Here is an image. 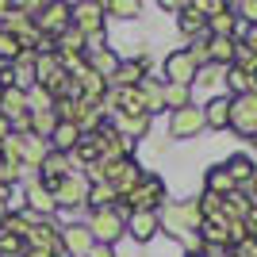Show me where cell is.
<instances>
[{"label":"cell","mask_w":257,"mask_h":257,"mask_svg":"<svg viewBox=\"0 0 257 257\" xmlns=\"http://www.w3.org/2000/svg\"><path fill=\"white\" fill-rule=\"evenodd\" d=\"M158 226L169 230L173 238H188V234L200 238V226H204L200 204H196V200H188V204H165L158 211Z\"/></svg>","instance_id":"6da1fadb"},{"label":"cell","mask_w":257,"mask_h":257,"mask_svg":"<svg viewBox=\"0 0 257 257\" xmlns=\"http://www.w3.org/2000/svg\"><path fill=\"white\" fill-rule=\"evenodd\" d=\"M115 207L123 215H131V211H161V207H165V184H161V177H150V173H146L135 192L119 196Z\"/></svg>","instance_id":"7a4b0ae2"},{"label":"cell","mask_w":257,"mask_h":257,"mask_svg":"<svg viewBox=\"0 0 257 257\" xmlns=\"http://www.w3.org/2000/svg\"><path fill=\"white\" fill-rule=\"evenodd\" d=\"M88 234L92 242L100 246H115L119 238L127 234V215L119 211V207H96V211H88Z\"/></svg>","instance_id":"3957f363"},{"label":"cell","mask_w":257,"mask_h":257,"mask_svg":"<svg viewBox=\"0 0 257 257\" xmlns=\"http://www.w3.org/2000/svg\"><path fill=\"white\" fill-rule=\"evenodd\" d=\"M50 192H54V204L62 207V211H77V207L88 204V177L85 173H69L65 181L54 184Z\"/></svg>","instance_id":"277c9868"},{"label":"cell","mask_w":257,"mask_h":257,"mask_svg":"<svg viewBox=\"0 0 257 257\" xmlns=\"http://www.w3.org/2000/svg\"><path fill=\"white\" fill-rule=\"evenodd\" d=\"M230 131H238L242 139L257 142V92L230 96Z\"/></svg>","instance_id":"5b68a950"},{"label":"cell","mask_w":257,"mask_h":257,"mask_svg":"<svg viewBox=\"0 0 257 257\" xmlns=\"http://www.w3.org/2000/svg\"><path fill=\"white\" fill-rule=\"evenodd\" d=\"M92 142H96V150H100V161H127L131 154H135V142L123 139L111 123H104V127L92 135Z\"/></svg>","instance_id":"8992f818"},{"label":"cell","mask_w":257,"mask_h":257,"mask_svg":"<svg viewBox=\"0 0 257 257\" xmlns=\"http://www.w3.org/2000/svg\"><path fill=\"white\" fill-rule=\"evenodd\" d=\"M31 20L43 39H58L62 31H69V4H39Z\"/></svg>","instance_id":"52a82bcc"},{"label":"cell","mask_w":257,"mask_h":257,"mask_svg":"<svg viewBox=\"0 0 257 257\" xmlns=\"http://www.w3.org/2000/svg\"><path fill=\"white\" fill-rule=\"evenodd\" d=\"M23 211L31 215V219H50V215L58 211L54 192L39 181V177H31V181H27V188H23Z\"/></svg>","instance_id":"ba28073f"},{"label":"cell","mask_w":257,"mask_h":257,"mask_svg":"<svg viewBox=\"0 0 257 257\" xmlns=\"http://www.w3.org/2000/svg\"><path fill=\"white\" fill-rule=\"evenodd\" d=\"M204 127H207L204 107H196V104H188V107H181V111L169 115V139H196Z\"/></svg>","instance_id":"9c48e42d"},{"label":"cell","mask_w":257,"mask_h":257,"mask_svg":"<svg viewBox=\"0 0 257 257\" xmlns=\"http://www.w3.org/2000/svg\"><path fill=\"white\" fill-rule=\"evenodd\" d=\"M196 73H200V65L192 62V54L188 50H173L169 58H165V85H192Z\"/></svg>","instance_id":"30bf717a"},{"label":"cell","mask_w":257,"mask_h":257,"mask_svg":"<svg viewBox=\"0 0 257 257\" xmlns=\"http://www.w3.org/2000/svg\"><path fill=\"white\" fill-rule=\"evenodd\" d=\"M69 27H77L81 35L104 31V8L100 4H69Z\"/></svg>","instance_id":"8fae6325"},{"label":"cell","mask_w":257,"mask_h":257,"mask_svg":"<svg viewBox=\"0 0 257 257\" xmlns=\"http://www.w3.org/2000/svg\"><path fill=\"white\" fill-rule=\"evenodd\" d=\"M226 173H230V181H234V188L242 192H257V165H253V158H246V154H234V158L223 165Z\"/></svg>","instance_id":"7c38bea8"},{"label":"cell","mask_w":257,"mask_h":257,"mask_svg":"<svg viewBox=\"0 0 257 257\" xmlns=\"http://www.w3.org/2000/svg\"><path fill=\"white\" fill-rule=\"evenodd\" d=\"M69 173H73V161L65 158V154L50 150V154H46V161L39 165V173H35V177H39V181H43L46 188H54V184H58V181H65Z\"/></svg>","instance_id":"4fadbf2b"},{"label":"cell","mask_w":257,"mask_h":257,"mask_svg":"<svg viewBox=\"0 0 257 257\" xmlns=\"http://www.w3.org/2000/svg\"><path fill=\"white\" fill-rule=\"evenodd\" d=\"M142 77H146V58H135V62H119V69L107 77V88H139Z\"/></svg>","instance_id":"5bb4252c"},{"label":"cell","mask_w":257,"mask_h":257,"mask_svg":"<svg viewBox=\"0 0 257 257\" xmlns=\"http://www.w3.org/2000/svg\"><path fill=\"white\" fill-rule=\"evenodd\" d=\"M58 238H62V246L69 249V257H85L88 249H92V234H88L85 223H69L58 230Z\"/></svg>","instance_id":"9a60e30c"},{"label":"cell","mask_w":257,"mask_h":257,"mask_svg":"<svg viewBox=\"0 0 257 257\" xmlns=\"http://www.w3.org/2000/svg\"><path fill=\"white\" fill-rule=\"evenodd\" d=\"M161 226H158V211H131L127 215V234L135 238V242H150L154 234H158Z\"/></svg>","instance_id":"2e32d148"},{"label":"cell","mask_w":257,"mask_h":257,"mask_svg":"<svg viewBox=\"0 0 257 257\" xmlns=\"http://www.w3.org/2000/svg\"><path fill=\"white\" fill-rule=\"evenodd\" d=\"M0 115L4 119H23V115H31L27 111V92H23L20 85H12V88H0Z\"/></svg>","instance_id":"e0dca14e"},{"label":"cell","mask_w":257,"mask_h":257,"mask_svg":"<svg viewBox=\"0 0 257 257\" xmlns=\"http://www.w3.org/2000/svg\"><path fill=\"white\" fill-rule=\"evenodd\" d=\"M204 123L211 131H226L230 127V96H211L204 104Z\"/></svg>","instance_id":"ac0fdd59"},{"label":"cell","mask_w":257,"mask_h":257,"mask_svg":"<svg viewBox=\"0 0 257 257\" xmlns=\"http://www.w3.org/2000/svg\"><path fill=\"white\" fill-rule=\"evenodd\" d=\"M54 242H58V226H54L50 219H35L31 234H27V249H46V253H50Z\"/></svg>","instance_id":"d6986e66"},{"label":"cell","mask_w":257,"mask_h":257,"mask_svg":"<svg viewBox=\"0 0 257 257\" xmlns=\"http://www.w3.org/2000/svg\"><path fill=\"white\" fill-rule=\"evenodd\" d=\"M111 127H115L123 139L139 142V139H146V135H150V115H115V123H111Z\"/></svg>","instance_id":"ffe728a7"},{"label":"cell","mask_w":257,"mask_h":257,"mask_svg":"<svg viewBox=\"0 0 257 257\" xmlns=\"http://www.w3.org/2000/svg\"><path fill=\"white\" fill-rule=\"evenodd\" d=\"M46 154H50V142L46 139H35V135H23V169L27 173H39V165L46 161Z\"/></svg>","instance_id":"44dd1931"},{"label":"cell","mask_w":257,"mask_h":257,"mask_svg":"<svg viewBox=\"0 0 257 257\" xmlns=\"http://www.w3.org/2000/svg\"><path fill=\"white\" fill-rule=\"evenodd\" d=\"M207 54H211V65L230 69V65H234V54H238V43L234 39H207Z\"/></svg>","instance_id":"7402d4cb"},{"label":"cell","mask_w":257,"mask_h":257,"mask_svg":"<svg viewBox=\"0 0 257 257\" xmlns=\"http://www.w3.org/2000/svg\"><path fill=\"white\" fill-rule=\"evenodd\" d=\"M207 31H211V39H234V31H238L234 8H223L219 16H211V20H207Z\"/></svg>","instance_id":"603a6c76"},{"label":"cell","mask_w":257,"mask_h":257,"mask_svg":"<svg viewBox=\"0 0 257 257\" xmlns=\"http://www.w3.org/2000/svg\"><path fill=\"white\" fill-rule=\"evenodd\" d=\"M62 73V58L58 54H35V85H50Z\"/></svg>","instance_id":"cb8c5ba5"},{"label":"cell","mask_w":257,"mask_h":257,"mask_svg":"<svg viewBox=\"0 0 257 257\" xmlns=\"http://www.w3.org/2000/svg\"><path fill=\"white\" fill-rule=\"evenodd\" d=\"M31 223H35V219H31L27 211H8L4 219H0V230H4V234H12V238H23V242H27Z\"/></svg>","instance_id":"d4e9b609"},{"label":"cell","mask_w":257,"mask_h":257,"mask_svg":"<svg viewBox=\"0 0 257 257\" xmlns=\"http://www.w3.org/2000/svg\"><path fill=\"white\" fill-rule=\"evenodd\" d=\"M204 184H207V192H211V196H230V192H238L234 181H230V173H226L223 165H211V169H207V177H204Z\"/></svg>","instance_id":"484cf974"},{"label":"cell","mask_w":257,"mask_h":257,"mask_svg":"<svg viewBox=\"0 0 257 257\" xmlns=\"http://www.w3.org/2000/svg\"><path fill=\"white\" fill-rule=\"evenodd\" d=\"M181 31L188 35V39H196L200 31H207V16L200 12V4H184V12H181Z\"/></svg>","instance_id":"4316f807"},{"label":"cell","mask_w":257,"mask_h":257,"mask_svg":"<svg viewBox=\"0 0 257 257\" xmlns=\"http://www.w3.org/2000/svg\"><path fill=\"white\" fill-rule=\"evenodd\" d=\"M115 204H119V192L107 181L88 184V207H92V211H96V207H115Z\"/></svg>","instance_id":"83f0119b"},{"label":"cell","mask_w":257,"mask_h":257,"mask_svg":"<svg viewBox=\"0 0 257 257\" xmlns=\"http://www.w3.org/2000/svg\"><path fill=\"white\" fill-rule=\"evenodd\" d=\"M161 100H165L169 111H181V107L192 104V92H188L184 85H161Z\"/></svg>","instance_id":"f1b7e54d"},{"label":"cell","mask_w":257,"mask_h":257,"mask_svg":"<svg viewBox=\"0 0 257 257\" xmlns=\"http://www.w3.org/2000/svg\"><path fill=\"white\" fill-rule=\"evenodd\" d=\"M54 127H58V115H54V111H31V131H27V135H35V139H46V142H50Z\"/></svg>","instance_id":"f546056e"},{"label":"cell","mask_w":257,"mask_h":257,"mask_svg":"<svg viewBox=\"0 0 257 257\" xmlns=\"http://www.w3.org/2000/svg\"><path fill=\"white\" fill-rule=\"evenodd\" d=\"M85 62H88V69H92V73H100L104 81H107V77H111V73L119 69V58L111 54V46H107L104 54H92V58H85Z\"/></svg>","instance_id":"4dcf8cb0"},{"label":"cell","mask_w":257,"mask_h":257,"mask_svg":"<svg viewBox=\"0 0 257 257\" xmlns=\"http://www.w3.org/2000/svg\"><path fill=\"white\" fill-rule=\"evenodd\" d=\"M100 8H104L107 16H119V20H139L142 16L139 0H107V4H100Z\"/></svg>","instance_id":"1f68e13d"},{"label":"cell","mask_w":257,"mask_h":257,"mask_svg":"<svg viewBox=\"0 0 257 257\" xmlns=\"http://www.w3.org/2000/svg\"><path fill=\"white\" fill-rule=\"evenodd\" d=\"M27 111H54V96L46 92L43 85L27 88Z\"/></svg>","instance_id":"d6a6232c"},{"label":"cell","mask_w":257,"mask_h":257,"mask_svg":"<svg viewBox=\"0 0 257 257\" xmlns=\"http://www.w3.org/2000/svg\"><path fill=\"white\" fill-rule=\"evenodd\" d=\"M226 85H230V92H234V96H246V92H253V77H246L242 69H234V65H230V69H226Z\"/></svg>","instance_id":"836d02e7"},{"label":"cell","mask_w":257,"mask_h":257,"mask_svg":"<svg viewBox=\"0 0 257 257\" xmlns=\"http://www.w3.org/2000/svg\"><path fill=\"white\" fill-rule=\"evenodd\" d=\"M27 253V242L23 238H12V234H4L0 230V257H23Z\"/></svg>","instance_id":"e575fe53"},{"label":"cell","mask_w":257,"mask_h":257,"mask_svg":"<svg viewBox=\"0 0 257 257\" xmlns=\"http://www.w3.org/2000/svg\"><path fill=\"white\" fill-rule=\"evenodd\" d=\"M188 54H192V62L204 69V65H211V54H207V39H196L192 46H188Z\"/></svg>","instance_id":"d590c367"},{"label":"cell","mask_w":257,"mask_h":257,"mask_svg":"<svg viewBox=\"0 0 257 257\" xmlns=\"http://www.w3.org/2000/svg\"><path fill=\"white\" fill-rule=\"evenodd\" d=\"M234 16H238V20H246L249 27H257V0H242V4H234Z\"/></svg>","instance_id":"8d00e7d4"},{"label":"cell","mask_w":257,"mask_h":257,"mask_svg":"<svg viewBox=\"0 0 257 257\" xmlns=\"http://www.w3.org/2000/svg\"><path fill=\"white\" fill-rule=\"evenodd\" d=\"M234 253L230 257H257V238H242V242H234Z\"/></svg>","instance_id":"74e56055"},{"label":"cell","mask_w":257,"mask_h":257,"mask_svg":"<svg viewBox=\"0 0 257 257\" xmlns=\"http://www.w3.org/2000/svg\"><path fill=\"white\" fill-rule=\"evenodd\" d=\"M23 173H27V169H20V165H4V161H0V181H4V184H16Z\"/></svg>","instance_id":"f35d334b"},{"label":"cell","mask_w":257,"mask_h":257,"mask_svg":"<svg viewBox=\"0 0 257 257\" xmlns=\"http://www.w3.org/2000/svg\"><path fill=\"white\" fill-rule=\"evenodd\" d=\"M8 200H12V184H4V181H0V219L8 215Z\"/></svg>","instance_id":"ab89813d"},{"label":"cell","mask_w":257,"mask_h":257,"mask_svg":"<svg viewBox=\"0 0 257 257\" xmlns=\"http://www.w3.org/2000/svg\"><path fill=\"white\" fill-rule=\"evenodd\" d=\"M85 257H115V246H100V242H92V249H88Z\"/></svg>","instance_id":"60d3db41"},{"label":"cell","mask_w":257,"mask_h":257,"mask_svg":"<svg viewBox=\"0 0 257 257\" xmlns=\"http://www.w3.org/2000/svg\"><path fill=\"white\" fill-rule=\"evenodd\" d=\"M238 46H242V50H253V54H257V27H246V39H242Z\"/></svg>","instance_id":"b9f144b4"},{"label":"cell","mask_w":257,"mask_h":257,"mask_svg":"<svg viewBox=\"0 0 257 257\" xmlns=\"http://www.w3.org/2000/svg\"><path fill=\"white\" fill-rule=\"evenodd\" d=\"M12 135H16V131H12V119H4V115H0V150H4V142H8Z\"/></svg>","instance_id":"7bdbcfd3"},{"label":"cell","mask_w":257,"mask_h":257,"mask_svg":"<svg viewBox=\"0 0 257 257\" xmlns=\"http://www.w3.org/2000/svg\"><path fill=\"white\" fill-rule=\"evenodd\" d=\"M8 16H12V4H8V0H0V23L8 20Z\"/></svg>","instance_id":"ee69618b"},{"label":"cell","mask_w":257,"mask_h":257,"mask_svg":"<svg viewBox=\"0 0 257 257\" xmlns=\"http://www.w3.org/2000/svg\"><path fill=\"white\" fill-rule=\"evenodd\" d=\"M184 257H204V253H200V249H188V253H184Z\"/></svg>","instance_id":"f6af8a7d"}]
</instances>
